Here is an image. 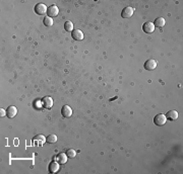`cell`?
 <instances>
[{
  "mask_svg": "<svg viewBox=\"0 0 183 174\" xmlns=\"http://www.w3.org/2000/svg\"><path fill=\"white\" fill-rule=\"evenodd\" d=\"M16 114H18V108H16L15 106L10 105V106L7 107V109H6V115H7V118H14L15 115H16Z\"/></svg>",
  "mask_w": 183,
  "mask_h": 174,
  "instance_id": "cell-11",
  "label": "cell"
},
{
  "mask_svg": "<svg viewBox=\"0 0 183 174\" xmlns=\"http://www.w3.org/2000/svg\"><path fill=\"white\" fill-rule=\"evenodd\" d=\"M64 29L66 30V32H72L73 30V23H71V21H65L64 23Z\"/></svg>",
  "mask_w": 183,
  "mask_h": 174,
  "instance_id": "cell-17",
  "label": "cell"
},
{
  "mask_svg": "<svg viewBox=\"0 0 183 174\" xmlns=\"http://www.w3.org/2000/svg\"><path fill=\"white\" fill-rule=\"evenodd\" d=\"M71 37L75 41H82L84 40V32L80 29H73L71 32Z\"/></svg>",
  "mask_w": 183,
  "mask_h": 174,
  "instance_id": "cell-9",
  "label": "cell"
},
{
  "mask_svg": "<svg viewBox=\"0 0 183 174\" xmlns=\"http://www.w3.org/2000/svg\"><path fill=\"white\" fill-rule=\"evenodd\" d=\"M59 169H60V164L57 161L56 162H51L49 164V172L50 173L54 174V173L58 172Z\"/></svg>",
  "mask_w": 183,
  "mask_h": 174,
  "instance_id": "cell-12",
  "label": "cell"
},
{
  "mask_svg": "<svg viewBox=\"0 0 183 174\" xmlns=\"http://www.w3.org/2000/svg\"><path fill=\"white\" fill-rule=\"evenodd\" d=\"M157 66H158V62H157L156 60L149 59V60H148V61H146V63H145V65H143V67H145L146 70L152 71V70H155V69L157 68Z\"/></svg>",
  "mask_w": 183,
  "mask_h": 174,
  "instance_id": "cell-3",
  "label": "cell"
},
{
  "mask_svg": "<svg viewBox=\"0 0 183 174\" xmlns=\"http://www.w3.org/2000/svg\"><path fill=\"white\" fill-rule=\"evenodd\" d=\"M61 114H62L63 118H70L71 115H72V109H71V107L69 105H63L62 108H61Z\"/></svg>",
  "mask_w": 183,
  "mask_h": 174,
  "instance_id": "cell-6",
  "label": "cell"
},
{
  "mask_svg": "<svg viewBox=\"0 0 183 174\" xmlns=\"http://www.w3.org/2000/svg\"><path fill=\"white\" fill-rule=\"evenodd\" d=\"M67 155L65 153H59L58 155L56 156V161L59 163L60 165H63L67 162Z\"/></svg>",
  "mask_w": 183,
  "mask_h": 174,
  "instance_id": "cell-13",
  "label": "cell"
},
{
  "mask_svg": "<svg viewBox=\"0 0 183 174\" xmlns=\"http://www.w3.org/2000/svg\"><path fill=\"white\" fill-rule=\"evenodd\" d=\"M45 142H46V138L44 137L43 135H38V136H36L34 139H33V143H34V145L36 146H42Z\"/></svg>",
  "mask_w": 183,
  "mask_h": 174,
  "instance_id": "cell-10",
  "label": "cell"
},
{
  "mask_svg": "<svg viewBox=\"0 0 183 174\" xmlns=\"http://www.w3.org/2000/svg\"><path fill=\"white\" fill-rule=\"evenodd\" d=\"M46 142L48 144H55L57 142V136L56 135H50L46 138Z\"/></svg>",
  "mask_w": 183,
  "mask_h": 174,
  "instance_id": "cell-16",
  "label": "cell"
},
{
  "mask_svg": "<svg viewBox=\"0 0 183 174\" xmlns=\"http://www.w3.org/2000/svg\"><path fill=\"white\" fill-rule=\"evenodd\" d=\"M65 154L67 155L68 158H70V159H72L76 156V152H75V150H73V149H68Z\"/></svg>",
  "mask_w": 183,
  "mask_h": 174,
  "instance_id": "cell-19",
  "label": "cell"
},
{
  "mask_svg": "<svg viewBox=\"0 0 183 174\" xmlns=\"http://www.w3.org/2000/svg\"><path fill=\"white\" fill-rule=\"evenodd\" d=\"M165 23H166V20L165 18L163 17H157L154 21V26L157 27H163L165 26Z\"/></svg>",
  "mask_w": 183,
  "mask_h": 174,
  "instance_id": "cell-15",
  "label": "cell"
},
{
  "mask_svg": "<svg viewBox=\"0 0 183 174\" xmlns=\"http://www.w3.org/2000/svg\"><path fill=\"white\" fill-rule=\"evenodd\" d=\"M41 102H42V106L46 109H51L52 106H53V99L51 97H48V96L44 97Z\"/></svg>",
  "mask_w": 183,
  "mask_h": 174,
  "instance_id": "cell-7",
  "label": "cell"
},
{
  "mask_svg": "<svg viewBox=\"0 0 183 174\" xmlns=\"http://www.w3.org/2000/svg\"><path fill=\"white\" fill-rule=\"evenodd\" d=\"M133 12H134V8H133V7L127 6V7L124 8L123 10H122L121 16H122L123 18H129V17H131V16H132Z\"/></svg>",
  "mask_w": 183,
  "mask_h": 174,
  "instance_id": "cell-5",
  "label": "cell"
},
{
  "mask_svg": "<svg viewBox=\"0 0 183 174\" xmlns=\"http://www.w3.org/2000/svg\"><path fill=\"white\" fill-rule=\"evenodd\" d=\"M43 23H44V26H53V19H52V17L46 16V17L44 18Z\"/></svg>",
  "mask_w": 183,
  "mask_h": 174,
  "instance_id": "cell-18",
  "label": "cell"
},
{
  "mask_svg": "<svg viewBox=\"0 0 183 174\" xmlns=\"http://www.w3.org/2000/svg\"><path fill=\"white\" fill-rule=\"evenodd\" d=\"M35 12L37 13L38 15H44L47 13V10H48V8L44 3H38L37 5L35 6L34 8Z\"/></svg>",
  "mask_w": 183,
  "mask_h": 174,
  "instance_id": "cell-2",
  "label": "cell"
},
{
  "mask_svg": "<svg viewBox=\"0 0 183 174\" xmlns=\"http://www.w3.org/2000/svg\"><path fill=\"white\" fill-rule=\"evenodd\" d=\"M166 121H167V118H166V115L163 114H157L156 117L154 118V123H155V125L158 126V127L164 126L165 124H166Z\"/></svg>",
  "mask_w": 183,
  "mask_h": 174,
  "instance_id": "cell-1",
  "label": "cell"
},
{
  "mask_svg": "<svg viewBox=\"0 0 183 174\" xmlns=\"http://www.w3.org/2000/svg\"><path fill=\"white\" fill-rule=\"evenodd\" d=\"M143 30L146 32V34H152L155 30V26L152 21H148V23H145L143 26Z\"/></svg>",
  "mask_w": 183,
  "mask_h": 174,
  "instance_id": "cell-8",
  "label": "cell"
},
{
  "mask_svg": "<svg viewBox=\"0 0 183 174\" xmlns=\"http://www.w3.org/2000/svg\"><path fill=\"white\" fill-rule=\"evenodd\" d=\"M0 111H1V117H3L4 114H6V110H4V109H0Z\"/></svg>",
  "mask_w": 183,
  "mask_h": 174,
  "instance_id": "cell-20",
  "label": "cell"
},
{
  "mask_svg": "<svg viewBox=\"0 0 183 174\" xmlns=\"http://www.w3.org/2000/svg\"><path fill=\"white\" fill-rule=\"evenodd\" d=\"M166 118L167 121H176L178 118V112L176 110H170L166 114Z\"/></svg>",
  "mask_w": 183,
  "mask_h": 174,
  "instance_id": "cell-14",
  "label": "cell"
},
{
  "mask_svg": "<svg viewBox=\"0 0 183 174\" xmlns=\"http://www.w3.org/2000/svg\"><path fill=\"white\" fill-rule=\"evenodd\" d=\"M59 13V8H58L57 5L52 4L51 6L48 7V10H47V14H48L49 17H55V16L58 15Z\"/></svg>",
  "mask_w": 183,
  "mask_h": 174,
  "instance_id": "cell-4",
  "label": "cell"
}]
</instances>
